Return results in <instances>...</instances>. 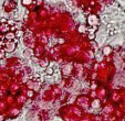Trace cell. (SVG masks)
I'll list each match as a JSON object with an SVG mask.
<instances>
[{"instance_id": "cell-1", "label": "cell", "mask_w": 125, "mask_h": 121, "mask_svg": "<svg viewBox=\"0 0 125 121\" xmlns=\"http://www.w3.org/2000/svg\"><path fill=\"white\" fill-rule=\"evenodd\" d=\"M87 23L90 24V26H96V24L99 23V19H97L96 16L92 14V16H90L87 18Z\"/></svg>"}, {"instance_id": "cell-2", "label": "cell", "mask_w": 125, "mask_h": 121, "mask_svg": "<svg viewBox=\"0 0 125 121\" xmlns=\"http://www.w3.org/2000/svg\"><path fill=\"white\" fill-rule=\"evenodd\" d=\"M14 37H16V33H13V32H7V33H6V39H7V40L12 41Z\"/></svg>"}, {"instance_id": "cell-3", "label": "cell", "mask_w": 125, "mask_h": 121, "mask_svg": "<svg viewBox=\"0 0 125 121\" xmlns=\"http://www.w3.org/2000/svg\"><path fill=\"white\" fill-rule=\"evenodd\" d=\"M14 46H16V42H14V43H11V44H7V51L12 52V51L14 50Z\"/></svg>"}, {"instance_id": "cell-4", "label": "cell", "mask_w": 125, "mask_h": 121, "mask_svg": "<svg viewBox=\"0 0 125 121\" xmlns=\"http://www.w3.org/2000/svg\"><path fill=\"white\" fill-rule=\"evenodd\" d=\"M111 51H112L111 46H105L103 49V54H104V55H106V54H110V53H111Z\"/></svg>"}, {"instance_id": "cell-5", "label": "cell", "mask_w": 125, "mask_h": 121, "mask_svg": "<svg viewBox=\"0 0 125 121\" xmlns=\"http://www.w3.org/2000/svg\"><path fill=\"white\" fill-rule=\"evenodd\" d=\"M21 2L23 6H30L32 3V0H22Z\"/></svg>"}, {"instance_id": "cell-6", "label": "cell", "mask_w": 125, "mask_h": 121, "mask_svg": "<svg viewBox=\"0 0 125 121\" xmlns=\"http://www.w3.org/2000/svg\"><path fill=\"white\" fill-rule=\"evenodd\" d=\"M85 30H86V28H85V26H79V31H80V32H85Z\"/></svg>"}, {"instance_id": "cell-7", "label": "cell", "mask_w": 125, "mask_h": 121, "mask_svg": "<svg viewBox=\"0 0 125 121\" xmlns=\"http://www.w3.org/2000/svg\"><path fill=\"white\" fill-rule=\"evenodd\" d=\"M89 39H90V40H94V39H95V34H94V32H91L90 34H89Z\"/></svg>"}, {"instance_id": "cell-8", "label": "cell", "mask_w": 125, "mask_h": 121, "mask_svg": "<svg viewBox=\"0 0 125 121\" xmlns=\"http://www.w3.org/2000/svg\"><path fill=\"white\" fill-rule=\"evenodd\" d=\"M47 73H48L49 75H51L52 73H53V69H52V68H48V69H47Z\"/></svg>"}]
</instances>
